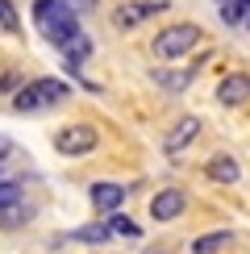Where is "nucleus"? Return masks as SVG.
Wrapping results in <instances>:
<instances>
[{
  "instance_id": "f03ea898",
  "label": "nucleus",
  "mask_w": 250,
  "mask_h": 254,
  "mask_svg": "<svg viewBox=\"0 0 250 254\" xmlns=\"http://www.w3.org/2000/svg\"><path fill=\"white\" fill-rule=\"evenodd\" d=\"M67 96H71L67 79L46 75V79H29V83H21L17 96H13V109H17V113H46V109H55V104H62Z\"/></svg>"
},
{
  "instance_id": "1a4fd4ad",
  "label": "nucleus",
  "mask_w": 250,
  "mask_h": 254,
  "mask_svg": "<svg viewBox=\"0 0 250 254\" xmlns=\"http://www.w3.org/2000/svg\"><path fill=\"white\" fill-rule=\"evenodd\" d=\"M196 133H200V117H180V121H175V129L163 137V150L167 154H180L188 142H196Z\"/></svg>"
},
{
  "instance_id": "2eb2a0df",
  "label": "nucleus",
  "mask_w": 250,
  "mask_h": 254,
  "mask_svg": "<svg viewBox=\"0 0 250 254\" xmlns=\"http://www.w3.org/2000/svg\"><path fill=\"white\" fill-rule=\"evenodd\" d=\"M109 234H117V238H129V242H133V238H142V229L133 225L129 217H121V213H113V217H109Z\"/></svg>"
},
{
  "instance_id": "ddd939ff",
  "label": "nucleus",
  "mask_w": 250,
  "mask_h": 254,
  "mask_svg": "<svg viewBox=\"0 0 250 254\" xmlns=\"http://www.w3.org/2000/svg\"><path fill=\"white\" fill-rule=\"evenodd\" d=\"M29 217H34V204H25V200H21V204H13V208H4V213H0V229H21Z\"/></svg>"
},
{
  "instance_id": "0eeeda50",
  "label": "nucleus",
  "mask_w": 250,
  "mask_h": 254,
  "mask_svg": "<svg viewBox=\"0 0 250 254\" xmlns=\"http://www.w3.org/2000/svg\"><path fill=\"white\" fill-rule=\"evenodd\" d=\"M88 200H92L96 213H109V217H113V213L125 204V184H109V179H100V184L88 188Z\"/></svg>"
},
{
  "instance_id": "aec40b11",
  "label": "nucleus",
  "mask_w": 250,
  "mask_h": 254,
  "mask_svg": "<svg viewBox=\"0 0 250 254\" xmlns=\"http://www.w3.org/2000/svg\"><path fill=\"white\" fill-rule=\"evenodd\" d=\"M8 158H13V142H8V137H0V179H8V175H4Z\"/></svg>"
},
{
  "instance_id": "4468645a",
  "label": "nucleus",
  "mask_w": 250,
  "mask_h": 254,
  "mask_svg": "<svg viewBox=\"0 0 250 254\" xmlns=\"http://www.w3.org/2000/svg\"><path fill=\"white\" fill-rule=\"evenodd\" d=\"M21 200H25V192H21L17 179H0V213L13 208V204H21Z\"/></svg>"
},
{
  "instance_id": "f257e3e1",
  "label": "nucleus",
  "mask_w": 250,
  "mask_h": 254,
  "mask_svg": "<svg viewBox=\"0 0 250 254\" xmlns=\"http://www.w3.org/2000/svg\"><path fill=\"white\" fill-rule=\"evenodd\" d=\"M34 25L46 34V42H55V46L62 50L71 38H79L83 29H79V21L75 13H71L62 0H34Z\"/></svg>"
},
{
  "instance_id": "412c9836",
  "label": "nucleus",
  "mask_w": 250,
  "mask_h": 254,
  "mask_svg": "<svg viewBox=\"0 0 250 254\" xmlns=\"http://www.w3.org/2000/svg\"><path fill=\"white\" fill-rule=\"evenodd\" d=\"M13 88H21V83H17V71L0 67V92H13Z\"/></svg>"
},
{
  "instance_id": "dca6fc26",
  "label": "nucleus",
  "mask_w": 250,
  "mask_h": 254,
  "mask_svg": "<svg viewBox=\"0 0 250 254\" xmlns=\"http://www.w3.org/2000/svg\"><path fill=\"white\" fill-rule=\"evenodd\" d=\"M221 17L234 25V21H242V17H250V0H221Z\"/></svg>"
},
{
  "instance_id": "9b49d317",
  "label": "nucleus",
  "mask_w": 250,
  "mask_h": 254,
  "mask_svg": "<svg viewBox=\"0 0 250 254\" xmlns=\"http://www.w3.org/2000/svg\"><path fill=\"white\" fill-rule=\"evenodd\" d=\"M62 59H67V71H71V75H79V71H83V63L92 59V38H88V34L71 38L67 46H62Z\"/></svg>"
},
{
  "instance_id": "7ed1b4c3",
  "label": "nucleus",
  "mask_w": 250,
  "mask_h": 254,
  "mask_svg": "<svg viewBox=\"0 0 250 254\" xmlns=\"http://www.w3.org/2000/svg\"><path fill=\"white\" fill-rule=\"evenodd\" d=\"M200 42V25H192V21H180V25H167L159 29V38L150 42V50H154V59H184V55H192V46Z\"/></svg>"
},
{
  "instance_id": "5701e85b",
  "label": "nucleus",
  "mask_w": 250,
  "mask_h": 254,
  "mask_svg": "<svg viewBox=\"0 0 250 254\" xmlns=\"http://www.w3.org/2000/svg\"><path fill=\"white\" fill-rule=\"evenodd\" d=\"M246 25H250V17H246Z\"/></svg>"
},
{
  "instance_id": "39448f33",
  "label": "nucleus",
  "mask_w": 250,
  "mask_h": 254,
  "mask_svg": "<svg viewBox=\"0 0 250 254\" xmlns=\"http://www.w3.org/2000/svg\"><path fill=\"white\" fill-rule=\"evenodd\" d=\"M163 8H167V0H125V4L113 8L109 21H113V29H121V34H125V29H138L142 21L159 17Z\"/></svg>"
},
{
  "instance_id": "4be33fe9",
  "label": "nucleus",
  "mask_w": 250,
  "mask_h": 254,
  "mask_svg": "<svg viewBox=\"0 0 250 254\" xmlns=\"http://www.w3.org/2000/svg\"><path fill=\"white\" fill-rule=\"evenodd\" d=\"M62 4H67V8H71V4H75V8H92L96 0H62Z\"/></svg>"
},
{
  "instance_id": "6e6552de",
  "label": "nucleus",
  "mask_w": 250,
  "mask_h": 254,
  "mask_svg": "<svg viewBox=\"0 0 250 254\" xmlns=\"http://www.w3.org/2000/svg\"><path fill=\"white\" fill-rule=\"evenodd\" d=\"M217 100L229 104V109H234V104H246V100H250V75H246V71L225 75L221 83H217Z\"/></svg>"
},
{
  "instance_id": "f3484780",
  "label": "nucleus",
  "mask_w": 250,
  "mask_h": 254,
  "mask_svg": "<svg viewBox=\"0 0 250 254\" xmlns=\"http://www.w3.org/2000/svg\"><path fill=\"white\" fill-rule=\"evenodd\" d=\"M71 238H75V242H109L113 234H109V225H83V229H75Z\"/></svg>"
},
{
  "instance_id": "6ab92c4d",
  "label": "nucleus",
  "mask_w": 250,
  "mask_h": 254,
  "mask_svg": "<svg viewBox=\"0 0 250 254\" xmlns=\"http://www.w3.org/2000/svg\"><path fill=\"white\" fill-rule=\"evenodd\" d=\"M17 25H21V21H17V8L8 4V0H0V29H13V34H17Z\"/></svg>"
},
{
  "instance_id": "423d86ee",
  "label": "nucleus",
  "mask_w": 250,
  "mask_h": 254,
  "mask_svg": "<svg viewBox=\"0 0 250 254\" xmlns=\"http://www.w3.org/2000/svg\"><path fill=\"white\" fill-rule=\"evenodd\" d=\"M184 208H188L184 188H163V192L150 200V217L154 221H175V217H184Z\"/></svg>"
},
{
  "instance_id": "20e7f679",
  "label": "nucleus",
  "mask_w": 250,
  "mask_h": 254,
  "mask_svg": "<svg viewBox=\"0 0 250 254\" xmlns=\"http://www.w3.org/2000/svg\"><path fill=\"white\" fill-rule=\"evenodd\" d=\"M100 142V133L92 129L88 121H75V125H62V129L55 133V150L67 154V158H79V154H92Z\"/></svg>"
},
{
  "instance_id": "a211bd4d",
  "label": "nucleus",
  "mask_w": 250,
  "mask_h": 254,
  "mask_svg": "<svg viewBox=\"0 0 250 254\" xmlns=\"http://www.w3.org/2000/svg\"><path fill=\"white\" fill-rule=\"evenodd\" d=\"M154 79H159L167 92H180V88H188V83H192V75H167V71H154Z\"/></svg>"
},
{
  "instance_id": "9d476101",
  "label": "nucleus",
  "mask_w": 250,
  "mask_h": 254,
  "mask_svg": "<svg viewBox=\"0 0 250 254\" xmlns=\"http://www.w3.org/2000/svg\"><path fill=\"white\" fill-rule=\"evenodd\" d=\"M204 175L213 179V184H238V179H242V167H238L234 154H213L204 163Z\"/></svg>"
},
{
  "instance_id": "f8f14e48",
  "label": "nucleus",
  "mask_w": 250,
  "mask_h": 254,
  "mask_svg": "<svg viewBox=\"0 0 250 254\" xmlns=\"http://www.w3.org/2000/svg\"><path fill=\"white\" fill-rule=\"evenodd\" d=\"M229 242H234V234H229V229H217V234L196 238V242H192V254H217V250H225Z\"/></svg>"
}]
</instances>
